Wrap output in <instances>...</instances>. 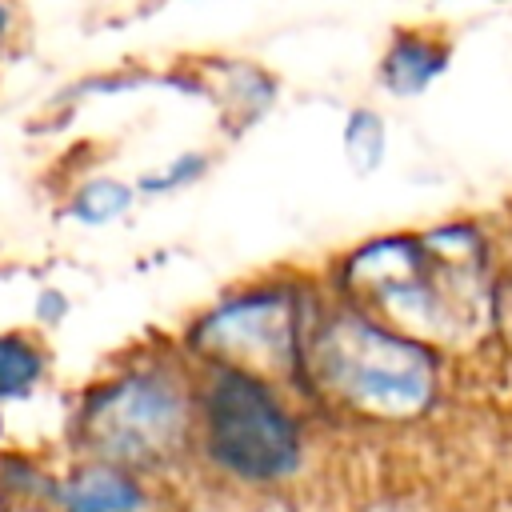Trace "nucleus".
<instances>
[{"instance_id": "f257e3e1", "label": "nucleus", "mask_w": 512, "mask_h": 512, "mask_svg": "<svg viewBox=\"0 0 512 512\" xmlns=\"http://www.w3.org/2000/svg\"><path fill=\"white\" fill-rule=\"evenodd\" d=\"M296 384L352 416L404 424L436 404L444 360L432 340H420L360 304L316 300Z\"/></svg>"}, {"instance_id": "f03ea898", "label": "nucleus", "mask_w": 512, "mask_h": 512, "mask_svg": "<svg viewBox=\"0 0 512 512\" xmlns=\"http://www.w3.org/2000/svg\"><path fill=\"white\" fill-rule=\"evenodd\" d=\"M192 388L196 368L184 352H128L72 396L64 440L72 456H96L160 476L192 456Z\"/></svg>"}, {"instance_id": "7ed1b4c3", "label": "nucleus", "mask_w": 512, "mask_h": 512, "mask_svg": "<svg viewBox=\"0 0 512 512\" xmlns=\"http://www.w3.org/2000/svg\"><path fill=\"white\" fill-rule=\"evenodd\" d=\"M192 368V452L216 476L244 488H272L296 476L304 460V428L296 408L288 404V384L236 364Z\"/></svg>"}, {"instance_id": "20e7f679", "label": "nucleus", "mask_w": 512, "mask_h": 512, "mask_svg": "<svg viewBox=\"0 0 512 512\" xmlns=\"http://www.w3.org/2000/svg\"><path fill=\"white\" fill-rule=\"evenodd\" d=\"M488 268L440 264L420 232L372 236L344 252L336 264V300L360 304L364 312L432 340L448 344L472 316H480V288Z\"/></svg>"}, {"instance_id": "39448f33", "label": "nucleus", "mask_w": 512, "mask_h": 512, "mask_svg": "<svg viewBox=\"0 0 512 512\" xmlns=\"http://www.w3.org/2000/svg\"><path fill=\"white\" fill-rule=\"evenodd\" d=\"M320 296L292 280H260L224 292L212 308L188 320L180 352L188 364H236L280 384L300 380V352L308 316Z\"/></svg>"}, {"instance_id": "423d86ee", "label": "nucleus", "mask_w": 512, "mask_h": 512, "mask_svg": "<svg viewBox=\"0 0 512 512\" xmlns=\"http://www.w3.org/2000/svg\"><path fill=\"white\" fill-rule=\"evenodd\" d=\"M48 512H160V484L112 460L68 456V464L56 468Z\"/></svg>"}, {"instance_id": "0eeeda50", "label": "nucleus", "mask_w": 512, "mask_h": 512, "mask_svg": "<svg viewBox=\"0 0 512 512\" xmlns=\"http://www.w3.org/2000/svg\"><path fill=\"white\" fill-rule=\"evenodd\" d=\"M452 68V36L440 24H396L376 56V84L396 100L424 96Z\"/></svg>"}, {"instance_id": "6e6552de", "label": "nucleus", "mask_w": 512, "mask_h": 512, "mask_svg": "<svg viewBox=\"0 0 512 512\" xmlns=\"http://www.w3.org/2000/svg\"><path fill=\"white\" fill-rule=\"evenodd\" d=\"M200 88L216 100L220 116L236 128L264 120L280 96V80L260 60L244 56H208L200 60Z\"/></svg>"}, {"instance_id": "1a4fd4ad", "label": "nucleus", "mask_w": 512, "mask_h": 512, "mask_svg": "<svg viewBox=\"0 0 512 512\" xmlns=\"http://www.w3.org/2000/svg\"><path fill=\"white\" fill-rule=\"evenodd\" d=\"M52 380V348L36 328H0V408L24 404Z\"/></svg>"}, {"instance_id": "9d476101", "label": "nucleus", "mask_w": 512, "mask_h": 512, "mask_svg": "<svg viewBox=\"0 0 512 512\" xmlns=\"http://www.w3.org/2000/svg\"><path fill=\"white\" fill-rule=\"evenodd\" d=\"M140 200L136 180H120L108 172H92L84 180H76L64 196V216L80 228H108L116 220H124L132 212V204Z\"/></svg>"}, {"instance_id": "9b49d317", "label": "nucleus", "mask_w": 512, "mask_h": 512, "mask_svg": "<svg viewBox=\"0 0 512 512\" xmlns=\"http://www.w3.org/2000/svg\"><path fill=\"white\" fill-rule=\"evenodd\" d=\"M56 468L32 452L0 448V508H48Z\"/></svg>"}, {"instance_id": "f8f14e48", "label": "nucleus", "mask_w": 512, "mask_h": 512, "mask_svg": "<svg viewBox=\"0 0 512 512\" xmlns=\"http://www.w3.org/2000/svg\"><path fill=\"white\" fill-rule=\"evenodd\" d=\"M340 148H344V160L360 176L376 172L388 156V120H384V112H376L372 104L348 108L344 128H340Z\"/></svg>"}, {"instance_id": "ddd939ff", "label": "nucleus", "mask_w": 512, "mask_h": 512, "mask_svg": "<svg viewBox=\"0 0 512 512\" xmlns=\"http://www.w3.org/2000/svg\"><path fill=\"white\" fill-rule=\"evenodd\" d=\"M208 168H212V152H204V148H184V152L160 160L156 168L140 172V176H136V192H140V196H172V192H184V188L200 184V180L208 176Z\"/></svg>"}, {"instance_id": "4468645a", "label": "nucleus", "mask_w": 512, "mask_h": 512, "mask_svg": "<svg viewBox=\"0 0 512 512\" xmlns=\"http://www.w3.org/2000/svg\"><path fill=\"white\" fill-rule=\"evenodd\" d=\"M68 312H72V300H68L64 288H56V284H40V288H36V296H32V320H36L40 328L64 324Z\"/></svg>"}, {"instance_id": "2eb2a0df", "label": "nucleus", "mask_w": 512, "mask_h": 512, "mask_svg": "<svg viewBox=\"0 0 512 512\" xmlns=\"http://www.w3.org/2000/svg\"><path fill=\"white\" fill-rule=\"evenodd\" d=\"M28 40V8L24 0H0V56L20 52Z\"/></svg>"}, {"instance_id": "dca6fc26", "label": "nucleus", "mask_w": 512, "mask_h": 512, "mask_svg": "<svg viewBox=\"0 0 512 512\" xmlns=\"http://www.w3.org/2000/svg\"><path fill=\"white\" fill-rule=\"evenodd\" d=\"M0 512H48V508H0Z\"/></svg>"}]
</instances>
